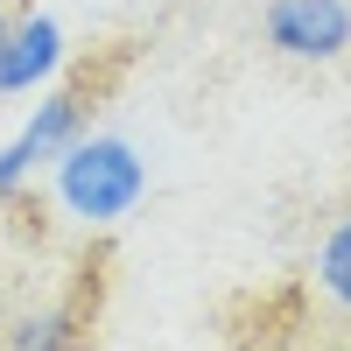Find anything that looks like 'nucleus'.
Returning <instances> with one entry per match:
<instances>
[{
  "instance_id": "obj_1",
  "label": "nucleus",
  "mask_w": 351,
  "mask_h": 351,
  "mask_svg": "<svg viewBox=\"0 0 351 351\" xmlns=\"http://www.w3.org/2000/svg\"><path fill=\"white\" fill-rule=\"evenodd\" d=\"M141 190H148V162L134 155V141L120 134H92V141H71L56 155V197L71 204L84 225H112L127 218Z\"/></svg>"
},
{
  "instance_id": "obj_2",
  "label": "nucleus",
  "mask_w": 351,
  "mask_h": 351,
  "mask_svg": "<svg viewBox=\"0 0 351 351\" xmlns=\"http://www.w3.org/2000/svg\"><path fill=\"white\" fill-rule=\"evenodd\" d=\"M267 43L281 56H302V64H324V56L351 49V8L344 0H267Z\"/></svg>"
},
{
  "instance_id": "obj_3",
  "label": "nucleus",
  "mask_w": 351,
  "mask_h": 351,
  "mask_svg": "<svg viewBox=\"0 0 351 351\" xmlns=\"http://www.w3.org/2000/svg\"><path fill=\"white\" fill-rule=\"evenodd\" d=\"M77 127H84V92H49L36 106V120L0 148V197H14L28 176H36V162H56L77 141Z\"/></svg>"
},
{
  "instance_id": "obj_4",
  "label": "nucleus",
  "mask_w": 351,
  "mask_h": 351,
  "mask_svg": "<svg viewBox=\"0 0 351 351\" xmlns=\"http://www.w3.org/2000/svg\"><path fill=\"white\" fill-rule=\"evenodd\" d=\"M64 64V28L49 14H28L8 28V43H0V92H36V84Z\"/></svg>"
},
{
  "instance_id": "obj_5",
  "label": "nucleus",
  "mask_w": 351,
  "mask_h": 351,
  "mask_svg": "<svg viewBox=\"0 0 351 351\" xmlns=\"http://www.w3.org/2000/svg\"><path fill=\"white\" fill-rule=\"evenodd\" d=\"M71 324H77L71 309H43V316H28V324L14 330V351H71V337H77Z\"/></svg>"
},
{
  "instance_id": "obj_6",
  "label": "nucleus",
  "mask_w": 351,
  "mask_h": 351,
  "mask_svg": "<svg viewBox=\"0 0 351 351\" xmlns=\"http://www.w3.org/2000/svg\"><path fill=\"white\" fill-rule=\"evenodd\" d=\"M316 274H324V288H330V295L351 309V218H344L330 239H324V253H316Z\"/></svg>"
},
{
  "instance_id": "obj_7",
  "label": "nucleus",
  "mask_w": 351,
  "mask_h": 351,
  "mask_svg": "<svg viewBox=\"0 0 351 351\" xmlns=\"http://www.w3.org/2000/svg\"><path fill=\"white\" fill-rule=\"evenodd\" d=\"M8 28H14V21H8V8H0V43H8Z\"/></svg>"
}]
</instances>
